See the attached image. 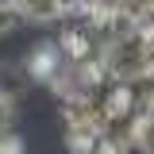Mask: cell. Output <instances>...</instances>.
<instances>
[{"label":"cell","mask_w":154,"mask_h":154,"mask_svg":"<svg viewBox=\"0 0 154 154\" xmlns=\"http://www.w3.org/2000/svg\"><path fill=\"white\" fill-rule=\"evenodd\" d=\"M66 66H69V58L62 50V42H38L35 50L27 54V62H23L27 77L31 81H42V85H54L58 77L66 73Z\"/></svg>","instance_id":"1"},{"label":"cell","mask_w":154,"mask_h":154,"mask_svg":"<svg viewBox=\"0 0 154 154\" xmlns=\"http://www.w3.org/2000/svg\"><path fill=\"white\" fill-rule=\"evenodd\" d=\"M27 69L16 66V62H0V100H8V104H16L19 93L27 89Z\"/></svg>","instance_id":"2"},{"label":"cell","mask_w":154,"mask_h":154,"mask_svg":"<svg viewBox=\"0 0 154 154\" xmlns=\"http://www.w3.org/2000/svg\"><path fill=\"white\" fill-rule=\"evenodd\" d=\"M16 8H19V16L31 19V23H54V19L66 16L58 0H16Z\"/></svg>","instance_id":"3"},{"label":"cell","mask_w":154,"mask_h":154,"mask_svg":"<svg viewBox=\"0 0 154 154\" xmlns=\"http://www.w3.org/2000/svg\"><path fill=\"white\" fill-rule=\"evenodd\" d=\"M19 23H23V16H19L16 0H0V35H12Z\"/></svg>","instance_id":"4"},{"label":"cell","mask_w":154,"mask_h":154,"mask_svg":"<svg viewBox=\"0 0 154 154\" xmlns=\"http://www.w3.org/2000/svg\"><path fill=\"white\" fill-rule=\"evenodd\" d=\"M58 4H62V12H66V16H77V12H85V8H89V0H58Z\"/></svg>","instance_id":"5"},{"label":"cell","mask_w":154,"mask_h":154,"mask_svg":"<svg viewBox=\"0 0 154 154\" xmlns=\"http://www.w3.org/2000/svg\"><path fill=\"white\" fill-rule=\"evenodd\" d=\"M12 104H8V100H0V131H8V127H12Z\"/></svg>","instance_id":"6"},{"label":"cell","mask_w":154,"mask_h":154,"mask_svg":"<svg viewBox=\"0 0 154 154\" xmlns=\"http://www.w3.org/2000/svg\"><path fill=\"white\" fill-rule=\"evenodd\" d=\"M89 4H96V0H89Z\"/></svg>","instance_id":"7"}]
</instances>
